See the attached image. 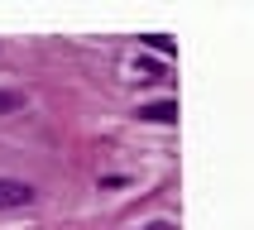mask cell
Wrapping results in <instances>:
<instances>
[{
	"label": "cell",
	"mask_w": 254,
	"mask_h": 230,
	"mask_svg": "<svg viewBox=\"0 0 254 230\" xmlns=\"http://www.w3.org/2000/svg\"><path fill=\"white\" fill-rule=\"evenodd\" d=\"M34 187L19 182V177H0V211H19V206H34Z\"/></svg>",
	"instance_id": "1"
},
{
	"label": "cell",
	"mask_w": 254,
	"mask_h": 230,
	"mask_svg": "<svg viewBox=\"0 0 254 230\" xmlns=\"http://www.w3.org/2000/svg\"><path fill=\"white\" fill-rule=\"evenodd\" d=\"M139 120H149V125H173L178 120V101H154V106H139Z\"/></svg>",
	"instance_id": "2"
},
{
	"label": "cell",
	"mask_w": 254,
	"mask_h": 230,
	"mask_svg": "<svg viewBox=\"0 0 254 230\" xmlns=\"http://www.w3.org/2000/svg\"><path fill=\"white\" fill-rule=\"evenodd\" d=\"M24 111V91H0V115H14Z\"/></svg>",
	"instance_id": "3"
},
{
	"label": "cell",
	"mask_w": 254,
	"mask_h": 230,
	"mask_svg": "<svg viewBox=\"0 0 254 230\" xmlns=\"http://www.w3.org/2000/svg\"><path fill=\"white\" fill-rule=\"evenodd\" d=\"M144 43H149V48H158V53H178V48H173L163 34H144Z\"/></svg>",
	"instance_id": "4"
},
{
	"label": "cell",
	"mask_w": 254,
	"mask_h": 230,
	"mask_svg": "<svg viewBox=\"0 0 254 230\" xmlns=\"http://www.w3.org/2000/svg\"><path fill=\"white\" fill-rule=\"evenodd\" d=\"M134 72H139V82H154L163 67H158V62H134Z\"/></svg>",
	"instance_id": "5"
},
{
	"label": "cell",
	"mask_w": 254,
	"mask_h": 230,
	"mask_svg": "<svg viewBox=\"0 0 254 230\" xmlns=\"http://www.w3.org/2000/svg\"><path fill=\"white\" fill-rule=\"evenodd\" d=\"M144 230H173V226H168V221H154V226H144Z\"/></svg>",
	"instance_id": "6"
}]
</instances>
